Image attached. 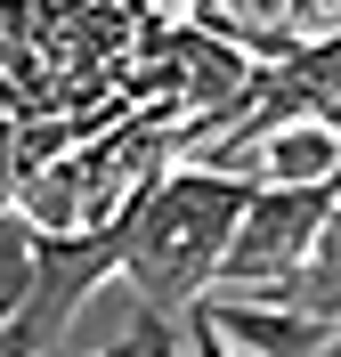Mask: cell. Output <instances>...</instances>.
Listing matches in <instances>:
<instances>
[{"label":"cell","mask_w":341,"mask_h":357,"mask_svg":"<svg viewBox=\"0 0 341 357\" xmlns=\"http://www.w3.org/2000/svg\"><path fill=\"white\" fill-rule=\"evenodd\" d=\"M244 195H252V178H227V171H211V162H171V171L146 187L130 236H122V268H114V276H130L138 309L179 317L187 301L211 284Z\"/></svg>","instance_id":"1"},{"label":"cell","mask_w":341,"mask_h":357,"mask_svg":"<svg viewBox=\"0 0 341 357\" xmlns=\"http://www.w3.org/2000/svg\"><path fill=\"white\" fill-rule=\"evenodd\" d=\"M325 227H333V178H317V187H252L204 292L276 301V284L309 260V244H317ZM204 292H195V301H204Z\"/></svg>","instance_id":"2"},{"label":"cell","mask_w":341,"mask_h":357,"mask_svg":"<svg viewBox=\"0 0 341 357\" xmlns=\"http://www.w3.org/2000/svg\"><path fill=\"white\" fill-rule=\"evenodd\" d=\"M195 309L211 317V333H220L227 349H244V357H317V349H333V325H317V317L285 309V301H244V292H204Z\"/></svg>","instance_id":"3"},{"label":"cell","mask_w":341,"mask_h":357,"mask_svg":"<svg viewBox=\"0 0 341 357\" xmlns=\"http://www.w3.org/2000/svg\"><path fill=\"white\" fill-rule=\"evenodd\" d=\"M236 155H244L252 187H317V178L341 171V138H333V122H276Z\"/></svg>","instance_id":"4"},{"label":"cell","mask_w":341,"mask_h":357,"mask_svg":"<svg viewBox=\"0 0 341 357\" xmlns=\"http://www.w3.org/2000/svg\"><path fill=\"white\" fill-rule=\"evenodd\" d=\"M49 357H57V349H49ZM82 357H179V317L138 309L114 341H98V349H82Z\"/></svg>","instance_id":"5"},{"label":"cell","mask_w":341,"mask_h":357,"mask_svg":"<svg viewBox=\"0 0 341 357\" xmlns=\"http://www.w3.org/2000/svg\"><path fill=\"white\" fill-rule=\"evenodd\" d=\"M24 284H33V227L17 211H0V325L24 309Z\"/></svg>","instance_id":"6"},{"label":"cell","mask_w":341,"mask_h":357,"mask_svg":"<svg viewBox=\"0 0 341 357\" xmlns=\"http://www.w3.org/2000/svg\"><path fill=\"white\" fill-rule=\"evenodd\" d=\"M179 357H244V349H227V341L211 333V317L187 301V309H179Z\"/></svg>","instance_id":"7"}]
</instances>
